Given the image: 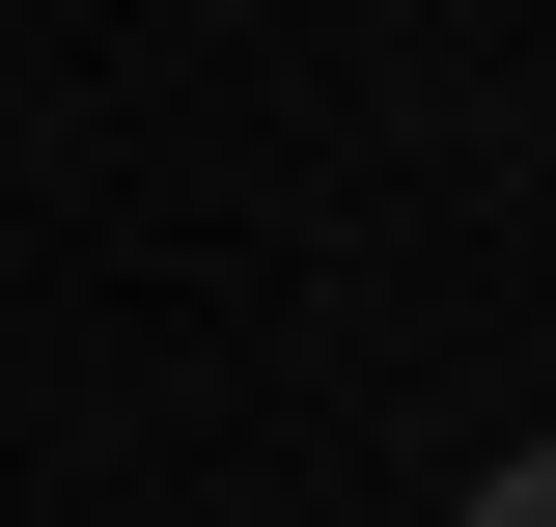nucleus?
Here are the masks:
<instances>
[{
  "instance_id": "nucleus-1",
  "label": "nucleus",
  "mask_w": 556,
  "mask_h": 527,
  "mask_svg": "<svg viewBox=\"0 0 556 527\" xmlns=\"http://www.w3.org/2000/svg\"><path fill=\"white\" fill-rule=\"evenodd\" d=\"M473 527H556V445H501V472H473Z\"/></svg>"
}]
</instances>
